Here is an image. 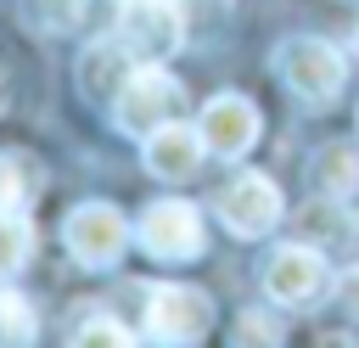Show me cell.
<instances>
[{"mask_svg":"<svg viewBox=\"0 0 359 348\" xmlns=\"http://www.w3.org/2000/svg\"><path fill=\"white\" fill-rule=\"evenodd\" d=\"M180 107H185L180 79H174L163 62H140V67L123 79V90L112 95V123H118L123 135L146 140L151 129H163L168 118H180Z\"/></svg>","mask_w":359,"mask_h":348,"instance_id":"obj_1","label":"cell"},{"mask_svg":"<svg viewBox=\"0 0 359 348\" xmlns=\"http://www.w3.org/2000/svg\"><path fill=\"white\" fill-rule=\"evenodd\" d=\"M275 73H280V84H286L303 107H331L337 90L348 84V62H342V51L325 45V39H286Z\"/></svg>","mask_w":359,"mask_h":348,"instance_id":"obj_2","label":"cell"},{"mask_svg":"<svg viewBox=\"0 0 359 348\" xmlns=\"http://www.w3.org/2000/svg\"><path fill=\"white\" fill-rule=\"evenodd\" d=\"M213 213H219V225H224L230 236H241V241H258V236H269V230L280 225L286 202H280V185H275L269 174L247 168V174H236V180L219 191Z\"/></svg>","mask_w":359,"mask_h":348,"instance_id":"obj_3","label":"cell"},{"mask_svg":"<svg viewBox=\"0 0 359 348\" xmlns=\"http://www.w3.org/2000/svg\"><path fill=\"white\" fill-rule=\"evenodd\" d=\"M62 241H67V253H73L79 264L107 269V264H118L123 247H129V219H123L112 202H79V208L62 219Z\"/></svg>","mask_w":359,"mask_h":348,"instance_id":"obj_4","label":"cell"},{"mask_svg":"<svg viewBox=\"0 0 359 348\" xmlns=\"http://www.w3.org/2000/svg\"><path fill=\"white\" fill-rule=\"evenodd\" d=\"M213 320V297L185 281H163L146 292V337L151 342H196Z\"/></svg>","mask_w":359,"mask_h":348,"instance_id":"obj_5","label":"cell"},{"mask_svg":"<svg viewBox=\"0 0 359 348\" xmlns=\"http://www.w3.org/2000/svg\"><path fill=\"white\" fill-rule=\"evenodd\" d=\"M325 286H331V264H325V253H320L314 241H286V247H275L269 264H264V292H269L275 303H286V309L314 303Z\"/></svg>","mask_w":359,"mask_h":348,"instance_id":"obj_6","label":"cell"},{"mask_svg":"<svg viewBox=\"0 0 359 348\" xmlns=\"http://www.w3.org/2000/svg\"><path fill=\"white\" fill-rule=\"evenodd\" d=\"M118 39L135 51V62H163L185 39V11L180 0H123L118 11Z\"/></svg>","mask_w":359,"mask_h":348,"instance_id":"obj_7","label":"cell"},{"mask_svg":"<svg viewBox=\"0 0 359 348\" xmlns=\"http://www.w3.org/2000/svg\"><path fill=\"white\" fill-rule=\"evenodd\" d=\"M135 236H140V247H146L151 258L185 264V258L202 253V213H196L191 202H180V196H157V202L140 213Z\"/></svg>","mask_w":359,"mask_h":348,"instance_id":"obj_8","label":"cell"},{"mask_svg":"<svg viewBox=\"0 0 359 348\" xmlns=\"http://www.w3.org/2000/svg\"><path fill=\"white\" fill-rule=\"evenodd\" d=\"M196 129H202L208 152H219V157H247V152L258 146V129H264V118H258V107H252L241 90H219V95L202 107Z\"/></svg>","mask_w":359,"mask_h":348,"instance_id":"obj_9","label":"cell"},{"mask_svg":"<svg viewBox=\"0 0 359 348\" xmlns=\"http://www.w3.org/2000/svg\"><path fill=\"white\" fill-rule=\"evenodd\" d=\"M202 152H208L202 129H196V123H180V118H168L163 129H151V135L140 140L146 174H157V180H191V174L202 168Z\"/></svg>","mask_w":359,"mask_h":348,"instance_id":"obj_10","label":"cell"},{"mask_svg":"<svg viewBox=\"0 0 359 348\" xmlns=\"http://www.w3.org/2000/svg\"><path fill=\"white\" fill-rule=\"evenodd\" d=\"M135 67H140V62H135V51H129L118 34H112V39H95V45L79 56V90H84L90 101H112Z\"/></svg>","mask_w":359,"mask_h":348,"instance_id":"obj_11","label":"cell"},{"mask_svg":"<svg viewBox=\"0 0 359 348\" xmlns=\"http://www.w3.org/2000/svg\"><path fill=\"white\" fill-rule=\"evenodd\" d=\"M309 185H314L320 196L348 202V196L359 191V152L342 146V140H325V146L309 157Z\"/></svg>","mask_w":359,"mask_h":348,"instance_id":"obj_12","label":"cell"},{"mask_svg":"<svg viewBox=\"0 0 359 348\" xmlns=\"http://www.w3.org/2000/svg\"><path fill=\"white\" fill-rule=\"evenodd\" d=\"M39 191H45V163H39L34 152H17V146L0 152V208L28 213Z\"/></svg>","mask_w":359,"mask_h":348,"instance_id":"obj_13","label":"cell"},{"mask_svg":"<svg viewBox=\"0 0 359 348\" xmlns=\"http://www.w3.org/2000/svg\"><path fill=\"white\" fill-rule=\"evenodd\" d=\"M292 225H297L303 241H314V247H320V241H348V236H353V225H348V213L337 208V196H320V191H314V202H303V208L292 213Z\"/></svg>","mask_w":359,"mask_h":348,"instance_id":"obj_14","label":"cell"},{"mask_svg":"<svg viewBox=\"0 0 359 348\" xmlns=\"http://www.w3.org/2000/svg\"><path fill=\"white\" fill-rule=\"evenodd\" d=\"M34 253V230H28V213L17 208H0V275H17Z\"/></svg>","mask_w":359,"mask_h":348,"instance_id":"obj_15","label":"cell"},{"mask_svg":"<svg viewBox=\"0 0 359 348\" xmlns=\"http://www.w3.org/2000/svg\"><path fill=\"white\" fill-rule=\"evenodd\" d=\"M34 303L11 286H0V342H34Z\"/></svg>","mask_w":359,"mask_h":348,"instance_id":"obj_16","label":"cell"},{"mask_svg":"<svg viewBox=\"0 0 359 348\" xmlns=\"http://www.w3.org/2000/svg\"><path fill=\"white\" fill-rule=\"evenodd\" d=\"M28 17H34L39 28L62 34V28H73V22L84 17V0H28Z\"/></svg>","mask_w":359,"mask_h":348,"instance_id":"obj_17","label":"cell"},{"mask_svg":"<svg viewBox=\"0 0 359 348\" xmlns=\"http://www.w3.org/2000/svg\"><path fill=\"white\" fill-rule=\"evenodd\" d=\"M73 342H79V348H90V342H118V348H123V342H135V331L118 326V320H95V326H79Z\"/></svg>","mask_w":359,"mask_h":348,"instance_id":"obj_18","label":"cell"},{"mask_svg":"<svg viewBox=\"0 0 359 348\" xmlns=\"http://www.w3.org/2000/svg\"><path fill=\"white\" fill-rule=\"evenodd\" d=\"M275 337H280V331H275V326H264V314H252V309H247V314H241V326H236V342H275Z\"/></svg>","mask_w":359,"mask_h":348,"instance_id":"obj_19","label":"cell"},{"mask_svg":"<svg viewBox=\"0 0 359 348\" xmlns=\"http://www.w3.org/2000/svg\"><path fill=\"white\" fill-rule=\"evenodd\" d=\"M337 303H342V309H348V314L359 320V264L337 275Z\"/></svg>","mask_w":359,"mask_h":348,"instance_id":"obj_20","label":"cell"},{"mask_svg":"<svg viewBox=\"0 0 359 348\" xmlns=\"http://www.w3.org/2000/svg\"><path fill=\"white\" fill-rule=\"evenodd\" d=\"M0 107H6V73H0Z\"/></svg>","mask_w":359,"mask_h":348,"instance_id":"obj_21","label":"cell"},{"mask_svg":"<svg viewBox=\"0 0 359 348\" xmlns=\"http://www.w3.org/2000/svg\"><path fill=\"white\" fill-rule=\"evenodd\" d=\"M353 51H359V28H353Z\"/></svg>","mask_w":359,"mask_h":348,"instance_id":"obj_22","label":"cell"}]
</instances>
